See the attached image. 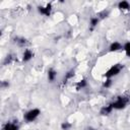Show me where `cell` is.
I'll use <instances>...</instances> for the list:
<instances>
[{
	"mask_svg": "<svg viewBox=\"0 0 130 130\" xmlns=\"http://www.w3.org/2000/svg\"><path fill=\"white\" fill-rule=\"evenodd\" d=\"M129 102H130V99H129L128 96L119 95V96H117L116 100H115L114 102H112L111 104H112V107H113L114 110L120 111V110H124V109L127 107V105L129 104Z\"/></svg>",
	"mask_w": 130,
	"mask_h": 130,
	"instance_id": "obj_1",
	"label": "cell"
},
{
	"mask_svg": "<svg viewBox=\"0 0 130 130\" xmlns=\"http://www.w3.org/2000/svg\"><path fill=\"white\" fill-rule=\"evenodd\" d=\"M40 115H41V110L38 109V108H32V109H30V110H28V111H26V112L24 113L23 119H24L26 122L30 123V122L36 121V120L40 117Z\"/></svg>",
	"mask_w": 130,
	"mask_h": 130,
	"instance_id": "obj_2",
	"label": "cell"
},
{
	"mask_svg": "<svg viewBox=\"0 0 130 130\" xmlns=\"http://www.w3.org/2000/svg\"><path fill=\"white\" fill-rule=\"evenodd\" d=\"M122 68H123V66H122L121 64H115V65L111 66V67L105 72L104 77H105V78H113V77H115V76H117V75L120 74Z\"/></svg>",
	"mask_w": 130,
	"mask_h": 130,
	"instance_id": "obj_3",
	"label": "cell"
},
{
	"mask_svg": "<svg viewBox=\"0 0 130 130\" xmlns=\"http://www.w3.org/2000/svg\"><path fill=\"white\" fill-rule=\"evenodd\" d=\"M38 12L41 14V15H44V16H47L49 17L52 13V10H53V6L51 3H47L46 5H39L38 6Z\"/></svg>",
	"mask_w": 130,
	"mask_h": 130,
	"instance_id": "obj_4",
	"label": "cell"
},
{
	"mask_svg": "<svg viewBox=\"0 0 130 130\" xmlns=\"http://www.w3.org/2000/svg\"><path fill=\"white\" fill-rule=\"evenodd\" d=\"M121 50H123V45L120 43V42H118V41H114V42H112L111 44H110V46H109V51L111 52V53H115V52H119V51H121Z\"/></svg>",
	"mask_w": 130,
	"mask_h": 130,
	"instance_id": "obj_5",
	"label": "cell"
},
{
	"mask_svg": "<svg viewBox=\"0 0 130 130\" xmlns=\"http://www.w3.org/2000/svg\"><path fill=\"white\" fill-rule=\"evenodd\" d=\"M34 58V52L30 50V49H25L22 53V62L26 63V62H29L31 59Z\"/></svg>",
	"mask_w": 130,
	"mask_h": 130,
	"instance_id": "obj_6",
	"label": "cell"
},
{
	"mask_svg": "<svg viewBox=\"0 0 130 130\" xmlns=\"http://www.w3.org/2000/svg\"><path fill=\"white\" fill-rule=\"evenodd\" d=\"M113 111H114V109H113V107H112V104L110 103V104H108V105H106V106H103V107L101 108V110H100V115H102V116H108V115H110Z\"/></svg>",
	"mask_w": 130,
	"mask_h": 130,
	"instance_id": "obj_7",
	"label": "cell"
},
{
	"mask_svg": "<svg viewBox=\"0 0 130 130\" xmlns=\"http://www.w3.org/2000/svg\"><path fill=\"white\" fill-rule=\"evenodd\" d=\"M57 78V71L54 68H49L47 71V79L49 82H54Z\"/></svg>",
	"mask_w": 130,
	"mask_h": 130,
	"instance_id": "obj_8",
	"label": "cell"
},
{
	"mask_svg": "<svg viewBox=\"0 0 130 130\" xmlns=\"http://www.w3.org/2000/svg\"><path fill=\"white\" fill-rule=\"evenodd\" d=\"M100 20H101V19H100L98 16H91V17L89 18V29H90V30H93V29L98 26Z\"/></svg>",
	"mask_w": 130,
	"mask_h": 130,
	"instance_id": "obj_9",
	"label": "cell"
},
{
	"mask_svg": "<svg viewBox=\"0 0 130 130\" xmlns=\"http://www.w3.org/2000/svg\"><path fill=\"white\" fill-rule=\"evenodd\" d=\"M2 130H19V126L15 122H7Z\"/></svg>",
	"mask_w": 130,
	"mask_h": 130,
	"instance_id": "obj_10",
	"label": "cell"
},
{
	"mask_svg": "<svg viewBox=\"0 0 130 130\" xmlns=\"http://www.w3.org/2000/svg\"><path fill=\"white\" fill-rule=\"evenodd\" d=\"M118 8L121 11H128L130 10V3L128 1H120L118 3Z\"/></svg>",
	"mask_w": 130,
	"mask_h": 130,
	"instance_id": "obj_11",
	"label": "cell"
},
{
	"mask_svg": "<svg viewBox=\"0 0 130 130\" xmlns=\"http://www.w3.org/2000/svg\"><path fill=\"white\" fill-rule=\"evenodd\" d=\"M75 73H74V70H69L67 73H65V76H64V79H63V83H67L68 80L72 79L74 77Z\"/></svg>",
	"mask_w": 130,
	"mask_h": 130,
	"instance_id": "obj_12",
	"label": "cell"
},
{
	"mask_svg": "<svg viewBox=\"0 0 130 130\" xmlns=\"http://www.w3.org/2000/svg\"><path fill=\"white\" fill-rule=\"evenodd\" d=\"M86 86H87L86 79H81V80H79V81L76 82V88L77 89H82V88H84Z\"/></svg>",
	"mask_w": 130,
	"mask_h": 130,
	"instance_id": "obj_13",
	"label": "cell"
},
{
	"mask_svg": "<svg viewBox=\"0 0 130 130\" xmlns=\"http://www.w3.org/2000/svg\"><path fill=\"white\" fill-rule=\"evenodd\" d=\"M123 51L125 52V55L130 58V41L126 42L124 45H123Z\"/></svg>",
	"mask_w": 130,
	"mask_h": 130,
	"instance_id": "obj_14",
	"label": "cell"
},
{
	"mask_svg": "<svg viewBox=\"0 0 130 130\" xmlns=\"http://www.w3.org/2000/svg\"><path fill=\"white\" fill-rule=\"evenodd\" d=\"M15 43L17 44V46L19 47H24V45L26 44V39L22 38V37H18L15 39Z\"/></svg>",
	"mask_w": 130,
	"mask_h": 130,
	"instance_id": "obj_15",
	"label": "cell"
},
{
	"mask_svg": "<svg viewBox=\"0 0 130 130\" xmlns=\"http://www.w3.org/2000/svg\"><path fill=\"white\" fill-rule=\"evenodd\" d=\"M71 128H72V123L67 122V121L62 122V124H61V129L62 130H70Z\"/></svg>",
	"mask_w": 130,
	"mask_h": 130,
	"instance_id": "obj_16",
	"label": "cell"
},
{
	"mask_svg": "<svg viewBox=\"0 0 130 130\" xmlns=\"http://www.w3.org/2000/svg\"><path fill=\"white\" fill-rule=\"evenodd\" d=\"M112 85H113L112 78H106V80L103 82V87H105V88H110Z\"/></svg>",
	"mask_w": 130,
	"mask_h": 130,
	"instance_id": "obj_17",
	"label": "cell"
},
{
	"mask_svg": "<svg viewBox=\"0 0 130 130\" xmlns=\"http://www.w3.org/2000/svg\"><path fill=\"white\" fill-rule=\"evenodd\" d=\"M108 15H109V11L104 10V11H102V12H100V13H99L98 17H99L100 19H103V18H105V17H108Z\"/></svg>",
	"mask_w": 130,
	"mask_h": 130,
	"instance_id": "obj_18",
	"label": "cell"
},
{
	"mask_svg": "<svg viewBox=\"0 0 130 130\" xmlns=\"http://www.w3.org/2000/svg\"><path fill=\"white\" fill-rule=\"evenodd\" d=\"M12 59H13V57H12V55H11V54L7 55V56H6V58H5V60H4V65L10 64V63L12 62Z\"/></svg>",
	"mask_w": 130,
	"mask_h": 130,
	"instance_id": "obj_19",
	"label": "cell"
},
{
	"mask_svg": "<svg viewBox=\"0 0 130 130\" xmlns=\"http://www.w3.org/2000/svg\"><path fill=\"white\" fill-rule=\"evenodd\" d=\"M6 80H4V81H2V86L3 87H7V86H9V82H5Z\"/></svg>",
	"mask_w": 130,
	"mask_h": 130,
	"instance_id": "obj_20",
	"label": "cell"
}]
</instances>
